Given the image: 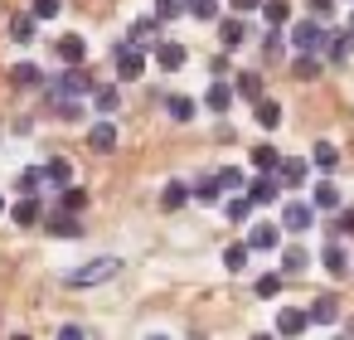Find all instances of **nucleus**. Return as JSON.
<instances>
[{
  "instance_id": "f257e3e1",
  "label": "nucleus",
  "mask_w": 354,
  "mask_h": 340,
  "mask_svg": "<svg viewBox=\"0 0 354 340\" xmlns=\"http://www.w3.org/2000/svg\"><path fill=\"white\" fill-rule=\"evenodd\" d=\"M88 93H97V83L83 73V64H73L68 73H59L49 83V102H68V98H88Z\"/></svg>"
},
{
  "instance_id": "f03ea898",
  "label": "nucleus",
  "mask_w": 354,
  "mask_h": 340,
  "mask_svg": "<svg viewBox=\"0 0 354 340\" xmlns=\"http://www.w3.org/2000/svg\"><path fill=\"white\" fill-rule=\"evenodd\" d=\"M325 39H330V30H325L315 15H306V20L291 25V49H296V54H320Z\"/></svg>"
},
{
  "instance_id": "7ed1b4c3",
  "label": "nucleus",
  "mask_w": 354,
  "mask_h": 340,
  "mask_svg": "<svg viewBox=\"0 0 354 340\" xmlns=\"http://www.w3.org/2000/svg\"><path fill=\"white\" fill-rule=\"evenodd\" d=\"M117 272H122V262H117V258H93V262L73 267L64 282H68V287H97V282H107V277H117Z\"/></svg>"
},
{
  "instance_id": "20e7f679",
  "label": "nucleus",
  "mask_w": 354,
  "mask_h": 340,
  "mask_svg": "<svg viewBox=\"0 0 354 340\" xmlns=\"http://www.w3.org/2000/svg\"><path fill=\"white\" fill-rule=\"evenodd\" d=\"M112 59H117V78H127V83L146 73V54H141V49H136L131 39H122V44H112Z\"/></svg>"
},
{
  "instance_id": "39448f33",
  "label": "nucleus",
  "mask_w": 354,
  "mask_h": 340,
  "mask_svg": "<svg viewBox=\"0 0 354 340\" xmlns=\"http://www.w3.org/2000/svg\"><path fill=\"white\" fill-rule=\"evenodd\" d=\"M315 204H306V199H286V209H281V229L286 233H306V229H315Z\"/></svg>"
},
{
  "instance_id": "423d86ee",
  "label": "nucleus",
  "mask_w": 354,
  "mask_h": 340,
  "mask_svg": "<svg viewBox=\"0 0 354 340\" xmlns=\"http://www.w3.org/2000/svg\"><path fill=\"white\" fill-rule=\"evenodd\" d=\"M281 233H286V229L267 219V224H252V229H248V243H252V253H272V248H281Z\"/></svg>"
},
{
  "instance_id": "0eeeda50",
  "label": "nucleus",
  "mask_w": 354,
  "mask_h": 340,
  "mask_svg": "<svg viewBox=\"0 0 354 340\" xmlns=\"http://www.w3.org/2000/svg\"><path fill=\"white\" fill-rule=\"evenodd\" d=\"M281 190H286V185H281L277 175H267V170H262V175H257V180L248 185V195H252V204H277V199H281Z\"/></svg>"
},
{
  "instance_id": "6e6552de",
  "label": "nucleus",
  "mask_w": 354,
  "mask_h": 340,
  "mask_svg": "<svg viewBox=\"0 0 354 340\" xmlns=\"http://www.w3.org/2000/svg\"><path fill=\"white\" fill-rule=\"evenodd\" d=\"M44 229H49L54 238H83V224H78V214H73V209L49 214V219H44Z\"/></svg>"
},
{
  "instance_id": "1a4fd4ad",
  "label": "nucleus",
  "mask_w": 354,
  "mask_h": 340,
  "mask_svg": "<svg viewBox=\"0 0 354 340\" xmlns=\"http://www.w3.org/2000/svg\"><path fill=\"white\" fill-rule=\"evenodd\" d=\"M306 325H310V311H301V306H281V311H277V335L291 340V335H301Z\"/></svg>"
},
{
  "instance_id": "9d476101",
  "label": "nucleus",
  "mask_w": 354,
  "mask_h": 340,
  "mask_svg": "<svg viewBox=\"0 0 354 340\" xmlns=\"http://www.w3.org/2000/svg\"><path fill=\"white\" fill-rule=\"evenodd\" d=\"M185 59H189V54H185V44H175V39H160V44H156V64H160L165 73H180Z\"/></svg>"
},
{
  "instance_id": "9b49d317",
  "label": "nucleus",
  "mask_w": 354,
  "mask_h": 340,
  "mask_svg": "<svg viewBox=\"0 0 354 340\" xmlns=\"http://www.w3.org/2000/svg\"><path fill=\"white\" fill-rule=\"evenodd\" d=\"M88 146H93L97 156H112V151H117V127H112V117H107V122H93Z\"/></svg>"
},
{
  "instance_id": "f8f14e48",
  "label": "nucleus",
  "mask_w": 354,
  "mask_h": 340,
  "mask_svg": "<svg viewBox=\"0 0 354 340\" xmlns=\"http://www.w3.org/2000/svg\"><path fill=\"white\" fill-rule=\"evenodd\" d=\"M10 219H15L20 229H30V224H44V204H39V195H25V199L10 209Z\"/></svg>"
},
{
  "instance_id": "ddd939ff",
  "label": "nucleus",
  "mask_w": 354,
  "mask_h": 340,
  "mask_svg": "<svg viewBox=\"0 0 354 340\" xmlns=\"http://www.w3.org/2000/svg\"><path fill=\"white\" fill-rule=\"evenodd\" d=\"M320 262H325V272H330V277H344V272L354 267V262H349V253H344L339 243H325V253H320Z\"/></svg>"
},
{
  "instance_id": "4468645a",
  "label": "nucleus",
  "mask_w": 354,
  "mask_h": 340,
  "mask_svg": "<svg viewBox=\"0 0 354 340\" xmlns=\"http://www.w3.org/2000/svg\"><path fill=\"white\" fill-rule=\"evenodd\" d=\"M35 25H39V15H35V10L15 15V20H10V39H15V44H35Z\"/></svg>"
},
{
  "instance_id": "2eb2a0df",
  "label": "nucleus",
  "mask_w": 354,
  "mask_h": 340,
  "mask_svg": "<svg viewBox=\"0 0 354 340\" xmlns=\"http://www.w3.org/2000/svg\"><path fill=\"white\" fill-rule=\"evenodd\" d=\"M54 49H59V59H64V64H68V69H73V64H83V59H88V44H83V39H78V35H64V39H59V44H54Z\"/></svg>"
},
{
  "instance_id": "dca6fc26",
  "label": "nucleus",
  "mask_w": 354,
  "mask_h": 340,
  "mask_svg": "<svg viewBox=\"0 0 354 340\" xmlns=\"http://www.w3.org/2000/svg\"><path fill=\"white\" fill-rule=\"evenodd\" d=\"M10 83L15 88H44V69L39 64H15L10 69Z\"/></svg>"
},
{
  "instance_id": "f3484780",
  "label": "nucleus",
  "mask_w": 354,
  "mask_h": 340,
  "mask_svg": "<svg viewBox=\"0 0 354 340\" xmlns=\"http://www.w3.org/2000/svg\"><path fill=\"white\" fill-rule=\"evenodd\" d=\"M277 180H281L286 190L306 185V161H296V156H281V170H277Z\"/></svg>"
},
{
  "instance_id": "a211bd4d",
  "label": "nucleus",
  "mask_w": 354,
  "mask_h": 340,
  "mask_svg": "<svg viewBox=\"0 0 354 340\" xmlns=\"http://www.w3.org/2000/svg\"><path fill=\"white\" fill-rule=\"evenodd\" d=\"M310 321H315V325H335V321H339V301H335V296H315V301H310Z\"/></svg>"
},
{
  "instance_id": "6ab92c4d",
  "label": "nucleus",
  "mask_w": 354,
  "mask_h": 340,
  "mask_svg": "<svg viewBox=\"0 0 354 340\" xmlns=\"http://www.w3.org/2000/svg\"><path fill=\"white\" fill-rule=\"evenodd\" d=\"M349 49H354V35H349V30L325 39V59H330V64H344V59H349Z\"/></svg>"
},
{
  "instance_id": "aec40b11",
  "label": "nucleus",
  "mask_w": 354,
  "mask_h": 340,
  "mask_svg": "<svg viewBox=\"0 0 354 340\" xmlns=\"http://www.w3.org/2000/svg\"><path fill=\"white\" fill-rule=\"evenodd\" d=\"M233 98H238V88H228V83H214V88L204 93L209 112H228V107H233Z\"/></svg>"
},
{
  "instance_id": "412c9836",
  "label": "nucleus",
  "mask_w": 354,
  "mask_h": 340,
  "mask_svg": "<svg viewBox=\"0 0 354 340\" xmlns=\"http://www.w3.org/2000/svg\"><path fill=\"white\" fill-rule=\"evenodd\" d=\"M165 112H170L175 122H194L199 102H194V98H185V93H175V98H165Z\"/></svg>"
},
{
  "instance_id": "4be33fe9",
  "label": "nucleus",
  "mask_w": 354,
  "mask_h": 340,
  "mask_svg": "<svg viewBox=\"0 0 354 340\" xmlns=\"http://www.w3.org/2000/svg\"><path fill=\"white\" fill-rule=\"evenodd\" d=\"M252 117H257V127H262V132H272V127H281V107H277L272 98H262V102H252Z\"/></svg>"
},
{
  "instance_id": "5701e85b",
  "label": "nucleus",
  "mask_w": 354,
  "mask_h": 340,
  "mask_svg": "<svg viewBox=\"0 0 354 340\" xmlns=\"http://www.w3.org/2000/svg\"><path fill=\"white\" fill-rule=\"evenodd\" d=\"M223 209H228V219H233V224H248V214H252L257 204H252V195L243 190V195H228V199H223Z\"/></svg>"
},
{
  "instance_id": "b1692460",
  "label": "nucleus",
  "mask_w": 354,
  "mask_h": 340,
  "mask_svg": "<svg viewBox=\"0 0 354 340\" xmlns=\"http://www.w3.org/2000/svg\"><path fill=\"white\" fill-rule=\"evenodd\" d=\"M218 39H223V49H238L248 39V25L243 20H218Z\"/></svg>"
},
{
  "instance_id": "393cba45",
  "label": "nucleus",
  "mask_w": 354,
  "mask_h": 340,
  "mask_svg": "<svg viewBox=\"0 0 354 340\" xmlns=\"http://www.w3.org/2000/svg\"><path fill=\"white\" fill-rule=\"evenodd\" d=\"M310 165H315V170H325V175H330V170H335V165H339V151H335V146H330V141H315V151H310Z\"/></svg>"
},
{
  "instance_id": "a878e982",
  "label": "nucleus",
  "mask_w": 354,
  "mask_h": 340,
  "mask_svg": "<svg viewBox=\"0 0 354 340\" xmlns=\"http://www.w3.org/2000/svg\"><path fill=\"white\" fill-rule=\"evenodd\" d=\"M49 185V165H30V170H20V190L25 195H39Z\"/></svg>"
},
{
  "instance_id": "bb28decb",
  "label": "nucleus",
  "mask_w": 354,
  "mask_h": 340,
  "mask_svg": "<svg viewBox=\"0 0 354 340\" xmlns=\"http://www.w3.org/2000/svg\"><path fill=\"white\" fill-rule=\"evenodd\" d=\"M160 204H165V209H185V204H189V185H185V180H170V185L160 190Z\"/></svg>"
},
{
  "instance_id": "cd10ccee",
  "label": "nucleus",
  "mask_w": 354,
  "mask_h": 340,
  "mask_svg": "<svg viewBox=\"0 0 354 340\" xmlns=\"http://www.w3.org/2000/svg\"><path fill=\"white\" fill-rule=\"evenodd\" d=\"M248 253H252L248 238H243V243H228V248H223V267H228V272H243V267H248Z\"/></svg>"
},
{
  "instance_id": "c85d7f7f",
  "label": "nucleus",
  "mask_w": 354,
  "mask_h": 340,
  "mask_svg": "<svg viewBox=\"0 0 354 340\" xmlns=\"http://www.w3.org/2000/svg\"><path fill=\"white\" fill-rule=\"evenodd\" d=\"M281 267H286V272H306V267H310V253H306V243H286V253H281Z\"/></svg>"
},
{
  "instance_id": "c756f323",
  "label": "nucleus",
  "mask_w": 354,
  "mask_h": 340,
  "mask_svg": "<svg viewBox=\"0 0 354 340\" xmlns=\"http://www.w3.org/2000/svg\"><path fill=\"white\" fill-rule=\"evenodd\" d=\"M252 165L267 170V175H277V170H281V151H277V146H257V151H252Z\"/></svg>"
},
{
  "instance_id": "7c9ffc66",
  "label": "nucleus",
  "mask_w": 354,
  "mask_h": 340,
  "mask_svg": "<svg viewBox=\"0 0 354 340\" xmlns=\"http://www.w3.org/2000/svg\"><path fill=\"white\" fill-rule=\"evenodd\" d=\"M194 199H199V204H218V199H223V185H218V175H204V180L194 185Z\"/></svg>"
},
{
  "instance_id": "2f4dec72",
  "label": "nucleus",
  "mask_w": 354,
  "mask_h": 340,
  "mask_svg": "<svg viewBox=\"0 0 354 340\" xmlns=\"http://www.w3.org/2000/svg\"><path fill=\"white\" fill-rule=\"evenodd\" d=\"M156 35H160V15H156V20H136V30H131V44H136V49H146V39L156 44Z\"/></svg>"
},
{
  "instance_id": "473e14b6",
  "label": "nucleus",
  "mask_w": 354,
  "mask_h": 340,
  "mask_svg": "<svg viewBox=\"0 0 354 340\" xmlns=\"http://www.w3.org/2000/svg\"><path fill=\"white\" fill-rule=\"evenodd\" d=\"M291 73H296L301 83H310V78H320V59H315V54H296V64H291Z\"/></svg>"
},
{
  "instance_id": "72a5a7b5",
  "label": "nucleus",
  "mask_w": 354,
  "mask_h": 340,
  "mask_svg": "<svg viewBox=\"0 0 354 340\" xmlns=\"http://www.w3.org/2000/svg\"><path fill=\"white\" fill-rule=\"evenodd\" d=\"M238 98L262 102V73H238Z\"/></svg>"
},
{
  "instance_id": "f704fd0d",
  "label": "nucleus",
  "mask_w": 354,
  "mask_h": 340,
  "mask_svg": "<svg viewBox=\"0 0 354 340\" xmlns=\"http://www.w3.org/2000/svg\"><path fill=\"white\" fill-rule=\"evenodd\" d=\"M93 107H97L102 117H112V112L122 107V93H117V88H97V93H93Z\"/></svg>"
},
{
  "instance_id": "c9c22d12",
  "label": "nucleus",
  "mask_w": 354,
  "mask_h": 340,
  "mask_svg": "<svg viewBox=\"0 0 354 340\" xmlns=\"http://www.w3.org/2000/svg\"><path fill=\"white\" fill-rule=\"evenodd\" d=\"M310 204H315V209H339V190H335L330 180H320L315 195H310Z\"/></svg>"
},
{
  "instance_id": "e433bc0d",
  "label": "nucleus",
  "mask_w": 354,
  "mask_h": 340,
  "mask_svg": "<svg viewBox=\"0 0 354 340\" xmlns=\"http://www.w3.org/2000/svg\"><path fill=\"white\" fill-rule=\"evenodd\" d=\"M218 185H223V195H243V190H248L243 170H233V165H223V170H218Z\"/></svg>"
},
{
  "instance_id": "4c0bfd02",
  "label": "nucleus",
  "mask_w": 354,
  "mask_h": 340,
  "mask_svg": "<svg viewBox=\"0 0 354 340\" xmlns=\"http://www.w3.org/2000/svg\"><path fill=\"white\" fill-rule=\"evenodd\" d=\"M83 204H88V195H83L78 185H64V190H59V209H73V214H83Z\"/></svg>"
},
{
  "instance_id": "58836bf2",
  "label": "nucleus",
  "mask_w": 354,
  "mask_h": 340,
  "mask_svg": "<svg viewBox=\"0 0 354 340\" xmlns=\"http://www.w3.org/2000/svg\"><path fill=\"white\" fill-rule=\"evenodd\" d=\"M262 15H267V25H286L291 20V0H267Z\"/></svg>"
},
{
  "instance_id": "ea45409f",
  "label": "nucleus",
  "mask_w": 354,
  "mask_h": 340,
  "mask_svg": "<svg viewBox=\"0 0 354 340\" xmlns=\"http://www.w3.org/2000/svg\"><path fill=\"white\" fill-rule=\"evenodd\" d=\"M49 185H59V190L73 185V165L68 161H49Z\"/></svg>"
},
{
  "instance_id": "a19ab883",
  "label": "nucleus",
  "mask_w": 354,
  "mask_h": 340,
  "mask_svg": "<svg viewBox=\"0 0 354 340\" xmlns=\"http://www.w3.org/2000/svg\"><path fill=\"white\" fill-rule=\"evenodd\" d=\"M252 292H257L262 301H267V296H277V292H281V272H267V277H257V282H252Z\"/></svg>"
},
{
  "instance_id": "79ce46f5",
  "label": "nucleus",
  "mask_w": 354,
  "mask_h": 340,
  "mask_svg": "<svg viewBox=\"0 0 354 340\" xmlns=\"http://www.w3.org/2000/svg\"><path fill=\"white\" fill-rule=\"evenodd\" d=\"M281 49H286V39L277 35V25H267V39H262V54H267V59H281Z\"/></svg>"
},
{
  "instance_id": "37998d69",
  "label": "nucleus",
  "mask_w": 354,
  "mask_h": 340,
  "mask_svg": "<svg viewBox=\"0 0 354 340\" xmlns=\"http://www.w3.org/2000/svg\"><path fill=\"white\" fill-rule=\"evenodd\" d=\"M189 10V0H156V15L160 20H175V15H185Z\"/></svg>"
},
{
  "instance_id": "c03bdc74",
  "label": "nucleus",
  "mask_w": 354,
  "mask_h": 340,
  "mask_svg": "<svg viewBox=\"0 0 354 340\" xmlns=\"http://www.w3.org/2000/svg\"><path fill=\"white\" fill-rule=\"evenodd\" d=\"M189 15L194 20H218V0H189Z\"/></svg>"
},
{
  "instance_id": "a18cd8bd",
  "label": "nucleus",
  "mask_w": 354,
  "mask_h": 340,
  "mask_svg": "<svg viewBox=\"0 0 354 340\" xmlns=\"http://www.w3.org/2000/svg\"><path fill=\"white\" fill-rule=\"evenodd\" d=\"M30 10H35L39 20H54V15L64 10V0H35V6H30Z\"/></svg>"
},
{
  "instance_id": "49530a36",
  "label": "nucleus",
  "mask_w": 354,
  "mask_h": 340,
  "mask_svg": "<svg viewBox=\"0 0 354 340\" xmlns=\"http://www.w3.org/2000/svg\"><path fill=\"white\" fill-rule=\"evenodd\" d=\"M306 10H310V15H315V20H325V15H330V10H335V0H306Z\"/></svg>"
},
{
  "instance_id": "de8ad7c7",
  "label": "nucleus",
  "mask_w": 354,
  "mask_h": 340,
  "mask_svg": "<svg viewBox=\"0 0 354 340\" xmlns=\"http://www.w3.org/2000/svg\"><path fill=\"white\" fill-rule=\"evenodd\" d=\"M339 233H349V238H354V209H339Z\"/></svg>"
},
{
  "instance_id": "09e8293b",
  "label": "nucleus",
  "mask_w": 354,
  "mask_h": 340,
  "mask_svg": "<svg viewBox=\"0 0 354 340\" xmlns=\"http://www.w3.org/2000/svg\"><path fill=\"white\" fill-rule=\"evenodd\" d=\"M59 340H83V330H78V325H64V330H59Z\"/></svg>"
},
{
  "instance_id": "8fccbe9b",
  "label": "nucleus",
  "mask_w": 354,
  "mask_h": 340,
  "mask_svg": "<svg viewBox=\"0 0 354 340\" xmlns=\"http://www.w3.org/2000/svg\"><path fill=\"white\" fill-rule=\"evenodd\" d=\"M257 6H262V0H233V10H243V15H248V10H257Z\"/></svg>"
},
{
  "instance_id": "3c124183",
  "label": "nucleus",
  "mask_w": 354,
  "mask_h": 340,
  "mask_svg": "<svg viewBox=\"0 0 354 340\" xmlns=\"http://www.w3.org/2000/svg\"><path fill=\"white\" fill-rule=\"evenodd\" d=\"M252 340H277V335H267V330H262V335H252Z\"/></svg>"
},
{
  "instance_id": "603ef678",
  "label": "nucleus",
  "mask_w": 354,
  "mask_h": 340,
  "mask_svg": "<svg viewBox=\"0 0 354 340\" xmlns=\"http://www.w3.org/2000/svg\"><path fill=\"white\" fill-rule=\"evenodd\" d=\"M349 35H354V10H349Z\"/></svg>"
},
{
  "instance_id": "864d4df0",
  "label": "nucleus",
  "mask_w": 354,
  "mask_h": 340,
  "mask_svg": "<svg viewBox=\"0 0 354 340\" xmlns=\"http://www.w3.org/2000/svg\"><path fill=\"white\" fill-rule=\"evenodd\" d=\"M10 340H30V335H10Z\"/></svg>"
},
{
  "instance_id": "5fc2aeb1",
  "label": "nucleus",
  "mask_w": 354,
  "mask_h": 340,
  "mask_svg": "<svg viewBox=\"0 0 354 340\" xmlns=\"http://www.w3.org/2000/svg\"><path fill=\"white\" fill-rule=\"evenodd\" d=\"M151 340H170V335H151Z\"/></svg>"
},
{
  "instance_id": "6e6d98bb",
  "label": "nucleus",
  "mask_w": 354,
  "mask_h": 340,
  "mask_svg": "<svg viewBox=\"0 0 354 340\" xmlns=\"http://www.w3.org/2000/svg\"><path fill=\"white\" fill-rule=\"evenodd\" d=\"M0 214H6V199H0Z\"/></svg>"
},
{
  "instance_id": "4d7b16f0",
  "label": "nucleus",
  "mask_w": 354,
  "mask_h": 340,
  "mask_svg": "<svg viewBox=\"0 0 354 340\" xmlns=\"http://www.w3.org/2000/svg\"><path fill=\"white\" fill-rule=\"evenodd\" d=\"M335 340H349V335H335Z\"/></svg>"
}]
</instances>
